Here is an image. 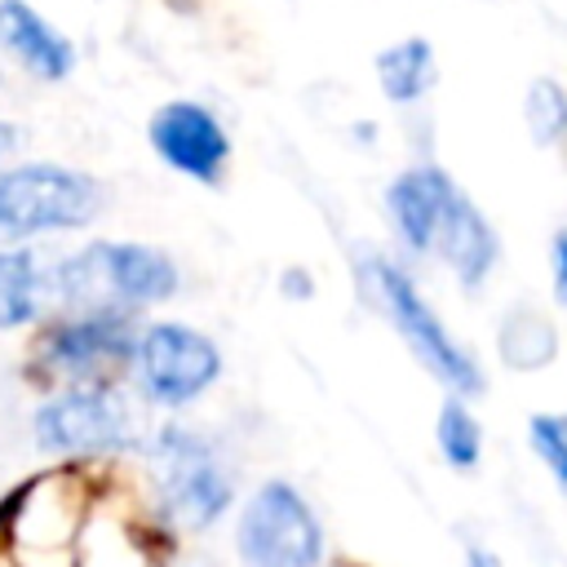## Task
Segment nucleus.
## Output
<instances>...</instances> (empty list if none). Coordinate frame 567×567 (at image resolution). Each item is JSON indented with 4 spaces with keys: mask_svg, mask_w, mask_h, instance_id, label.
<instances>
[{
    "mask_svg": "<svg viewBox=\"0 0 567 567\" xmlns=\"http://www.w3.org/2000/svg\"><path fill=\"white\" fill-rule=\"evenodd\" d=\"M151 146L168 168H177L195 182H217L221 168H226V155H230L226 128L199 102L159 106L151 115Z\"/></svg>",
    "mask_w": 567,
    "mask_h": 567,
    "instance_id": "7",
    "label": "nucleus"
},
{
    "mask_svg": "<svg viewBox=\"0 0 567 567\" xmlns=\"http://www.w3.org/2000/svg\"><path fill=\"white\" fill-rule=\"evenodd\" d=\"M13 142H18V133H13V124H4V120H0V159H4L9 151H13Z\"/></svg>",
    "mask_w": 567,
    "mask_h": 567,
    "instance_id": "20",
    "label": "nucleus"
},
{
    "mask_svg": "<svg viewBox=\"0 0 567 567\" xmlns=\"http://www.w3.org/2000/svg\"><path fill=\"white\" fill-rule=\"evenodd\" d=\"M133 354H137L146 394L159 399V403H190L221 372L217 346L204 332L182 328V323H155V328H146Z\"/></svg>",
    "mask_w": 567,
    "mask_h": 567,
    "instance_id": "5",
    "label": "nucleus"
},
{
    "mask_svg": "<svg viewBox=\"0 0 567 567\" xmlns=\"http://www.w3.org/2000/svg\"><path fill=\"white\" fill-rule=\"evenodd\" d=\"M470 567H501V558L492 549H470Z\"/></svg>",
    "mask_w": 567,
    "mask_h": 567,
    "instance_id": "19",
    "label": "nucleus"
},
{
    "mask_svg": "<svg viewBox=\"0 0 567 567\" xmlns=\"http://www.w3.org/2000/svg\"><path fill=\"white\" fill-rule=\"evenodd\" d=\"M527 128L536 142H554L567 133V93L554 80H536L527 89Z\"/></svg>",
    "mask_w": 567,
    "mask_h": 567,
    "instance_id": "16",
    "label": "nucleus"
},
{
    "mask_svg": "<svg viewBox=\"0 0 567 567\" xmlns=\"http://www.w3.org/2000/svg\"><path fill=\"white\" fill-rule=\"evenodd\" d=\"M549 266H554V297L567 306V230H558V235H554Z\"/></svg>",
    "mask_w": 567,
    "mask_h": 567,
    "instance_id": "18",
    "label": "nucleus"
},
{
    "mask_svg": "<svg viewBox=\"0 0 567 567\" xmlns=\"http://www.w3.org/2000/svg\"><path fill=\"white\" fill-rule=\"evenodd\" d=\"M177 288V270L164 252L142 244H93L53 270V292L84 310H128L164 301Z\"/></svg>",
    "mask_w": 567,
    "mask_h": 567,
    "instance_id": "1",
    "label": "nucleus"
},
{
    "mask_svg": "<svg viewBox=\"0 0 567 567\" xmlns=\"http://www.w3.org/2000/svg\"><path fill=\"white\" fill-rule=\"evenodd\" d=\"M40 266L27 248H0V328H18L40 315Z\"/></svg>",
    "mask_w": 567,
    "mask_h": 567,
    "instance_id": "14",
    "label": "nucleus"
},
{
    "mask_svg": "<svg viewBox=\"0 0 567 567\" xmlns=\"http://www.w3.org/2000/svg\"><path fill=\"white\" fill-rule=\"evenodd\" d=\"M452 190V177L443 168H408L394 186H390V213H394V226L399 235L408 239V248L416 252H430V239H434V217L443 208V195Z\"/></svg>",
    "mask_w": 567,
    "mask_h": 567,
    "instance_id": "12",
    "label": "nucleus"
},
{
    "mask_svg": "<svg viewBox=\"0 0 567 567\" xmlns=\"http://www.w3.org/2000/svg\"><path fill=\"white\" fill-rule=\"evenodd\" d=\"M133 354V328L124 310H89L71 323H58L44 341L49 372L62 377H102L106 368L124 363Z\"/></svg>",
    "mask_w": 567,
    "mask_h": 567,
    "instance_id": "8",
    "label": "nucleus"
},
{
    "mask_svg": "<svg viewBox=\"0 0 567 567\" xmlns=\"http://www.w3.org/2000/svg\"><path fill=\"white\" fill-rule=\"evenodd\" d=\"M164 461H168L164 501H168V509L182 523L204 527V523H213L230 505V487L217 474V465L208 461V452H204L199 439H190L182 430H168L164 434Z\"/></svg>",
    "mask_w": 567,
    "mask_h": 567,
    "instance_id": "9",
    "label": "nucleus"
},
{
    "mask_svg": "<svg viewBox=\"0 0 567 567\" xmlns=\"http://www.w3.org/2000/svg\"><path fill=\"white\" fill-rule=\"evenodd\" d=\"M430 252H443L470 288H478V279H483V275L492 270V261H496V235H492V226L483 221V213H478V208L465 199V190H456V186L443 195V208H439V217H434Z\"/></svg>",
    "mask_w": 567,
    "mask_h": 567,
    "instance_id": "11",
    "label": "nucleus"
},
{
    "mask_svg": "<svg viewBox=\"0 0 567 567\" xmlns=\"http://www.w3.org/2000/svg\"><path fill=\"white\" fill-rule=\"evenodd\" d=\"M439 447L456 470L478 465V425H474V416L461 399H447L443 412H439Z\"/></svg>",
    "mask_w": 567,
    "mask_h": 567,
    "instance_id": "15",
    "label": "nucleus"
},
{
    "mask_svg": "<svg viewBox=\"0 0 567 567\" xmlns=\"http://www.w3.org/2000/svg\"><path fill=\"white\" fill-rule=\"evenodd\" d=\"M377 80L385 89V97L394 102H412L430 89L434 80V49L430 40H403V44H390L377 53Z\"/></svg>",
    "mask_w": 567,
    "mask_h": 567,
    "instance_id": "13",
    "label": "nucleus"
},
{
    "mask_svg": "<svg viewBox=\"0 0 567 567\" xmlns=\"http://www.w3.org/2000/svg\"><path fill=\"white\" fill-rule=\"evenodd\" d=\"M527 439L536 447V456L549 465L554 483L567 492V416H554V412H536L527 421Z\"/></svg>",
    "mask_w": 567,
    "mask_h": 567,
    "instance_id": "17",
    "label": "nucleus"
},
{
    "mask_svg": "<svg viewBox=\"0 0 567 567\" xmlns=\"http://www.w3.org/2000/svg\"><path fill=\"white\" fill-rule=\"evenodd\" d=\"M0 49L40 80H62L75 66V44L27 0H0Z\"/></svg>",
    "mask_w": 567,
    "mask_h": 567,
    "instance_id": "10",
    "label": "nucleus"
},
{
    "mask_svg": "<svg viewBox=\"0 0 567 567\" xmlns=\"http://www.w3.org/2000/svg\"><path fill=\"white\" fill-rule=\"evenodd\" d=\"M35 439L44 452L97 456L128 443V416L111 390H66L35 412Z\"/></svg>",
    "mask_w": 567,
    "mask_h": 567,
    "instance_id": "6",
    "label": "nucleus"
},
{
    "mask_svg": "<svg viewBox=\"0 0 567 567\" xmlns=\"http://www.w3.org/2000/svg\"><path fill=\"white\" fill-rule=\"evenodd\" d=\"M239 554L252 567H315L323 554V532L310 505L288 483H266L239 523Z\"/></svg>",
    "mask_w": 567,
    "mask_h": 567,
    "instance_id": "3",
    "label": "nucleus"
},
{
    "mask_svg": "<svg viewBox=\"0 0 567 567\" xmlns=\"http://www.w3.org/2000/svg\"><path fill=\"white\" fill-rule=\"evenodd\" d=\"M102 204V186L89 173L62 164H18L0 173V239L84 226Z\"/></svg>",
    "mask_w": 567,
    "mask_h": 567,
    "instance_id": "2",
    "label": "nucleus"
},
{
    "mask_svg": "<svg viewBox=\"0 0 567 567\" xmlns=\"http://www.w3.org/2000/svg\"><path fill=\"white\" fill-rule=\"evenodd\" d=\"M368 270H372L377 288H381V301H385L394 328H399L403 341L416 350V359H421L439 381H447L452 390H461V394H478V390H483V372H478L474 359L447 337V328L434 319V310L416 297L412 279H408L394 261H381V257L368 261Z\"/></svg>",
    "mask_w": 567,
    "mask_h": 567,
    "instance_id": "4",
    "label": "nucleus"
}]
</instances>
